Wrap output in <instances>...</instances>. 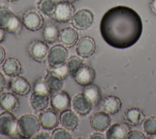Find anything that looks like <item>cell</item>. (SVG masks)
I'll use <instances>...</instances> for the list:
<instances>
[{"label": "cell", "instance_id": "obj_1", "mask_svg": "<svg viewBox=\"0 0 156 139\" xmlns=\"http://www.w3.org/2000/svg\"><path fill=\"white\" fill-rule=\"evenodd\" d=\"M143 30L140 16L130 7L118 6L103 15L100 31L104 40L110 46L124 49L134 45Z\"/></svg>", "mask_w": 156, "mask_h": 139}, {"label": "cell", "instance_id": "obj_2", "mask_svg": "<svg viewBox=\"0 0 156 139\" xmlns=\"http://www.w3.org/2000/svg\"><path fill=\"white\" fill-rule=\"evenodd\" d=\"M23 23L8 7L0 6V28L12 34H19L23 29Z\"/></svg>", "mask_w": 156, "mask_h": 139}, {"label": "cell", "instance_id": "obj_3", "mask_svg": "<svg viewBox=\"0 0 156 139\" xmlns=\"http://www.w3.org/2000/svg\"><path fill=\"white\" fill-rule=\"evenodd\" d=\"M40 126L39 119L32 114L23 115L18 119V132L22 138H32L39 132Z\"/></svg>", "mask_w": 156, "mask_h": 139}, {"label": "cell", "instance_id": "obj_4", "mask_svg": "<svg viewBox=\"0 0 156 139\" xmlns=\"http://www.w3.org/2000/svg\"><path fill=\"white\" fill-rule=\"evenodd\" d=\"M18 120L10 111L0 113V134L13 138H20L17 128Z\"/></svg>", "mask_w": 156, "mask_h": 139}, {"label": "cell", "instance_id": "obj_5", "mask_svg": "<svg viewBox=\"0 0 156 139\" xmlns=\"http://www.w3.org/2000/svg\"><path fill=\"white\" fill-rule=\"evenodd\" d=\"M49 50L46 42L40 40L32 41L27 47V51L30 58L39 63H44L47 61Z\"/></svg>", "mask_w": 156, "mask_h": 139}, {"label": "cell", "instance_id": "obj_6", "mask_svg": "<svg viewBox=\"0 0 156 139\" xmlns=\"http://www.w3.org/2000/svg\"><path fill=\"white\" fill-rule=\"evenodd\" d=\"M68 58L66 48L62 44H57L49 49L47 61L49 67H57L66 63Z\"/></svg>", "mask_w": 156, "mask_h": 139}, {"label": "cell", "instance_id": "obj_7", "mask_svg": "<svg viewBox=\"0 0 156 139\" xmlns=\"http://www.w3.org/2000/svg\"><path fill=\"white\" fill-rule=\"evenodd\" d=\"M94 21V15L91 11L87 9L79 10L74 13L71 23L76 29L83 31L88 29Z\"/></svg>", "mask_w": 156, "mask_h": 139}, {"label": "cell", "instance_id": "obj_8", "mask_svg": "<svg viewBox=\"0 0 156 139\" xmlns=\"http://www.w3.org/2000/svg\"><path fill=\"white\" fill-rule=\"evenodd\" d=\"M22 22L28 30L36 31L42 28L44 19L38 10L34 8H30L24 12Z\"/></svg>", "mask_w": 156, "mask_h": 139}, {"label": "cell", "instance_id": "obj_9", "mask_svg": "<svg viewBox=\"0 0 156 139\" xmlns=\"http://www.w3.org/2000/svg\"><path fill=\"white\" fill-rule=\"evenodd\" d=\"M75 13V8L72 3L68 1H60L57 3L51 18L58 23H66L71 20Z\"/></svg>", "mask_w": 156, "mask_h": 139}, {"label": "cell", "instance_id": "obj_10", "mask_svg": "<svg viewBox=\"0 0 156 139\" xmlns=\"http://www.w3.org/2000/svg\"><path fill=\"white\" fill-rule=\"evenodd\" d=\"M71 77L77 84L85 86L93 82L96 72L93 67L83 63Z\"/></svg>", "mask_w": 156, "mask_h": 139}, {"label": "cell", "instance_id": "obj_11", "mask_svg": "<svg viewBox=\"0 0 156 139\" xmlns=\"http://www.w3.org/2000/svg\"><path fill=\"white\" fill-rule=\"evenodd\" d=\"M41 126L46 130H52L57 126L59 121L58 111L52 108H46L42 110L38 118Z\"/></svg>", "mask_w": 156, "mask_h": 139}, {"label": "cell", "instance_id": "obj_12", "mask_svg": "<svg viewBox=\"0 0 156 139\" xmlns=\"http://www.w3.org/2000/svg\"><path fill=\"white\" fill-rule=\"evenodd\" d=\"M71 97L68 93L60 89L51 94V105L57 111L69 109L71 108Z\"/></svg>", "mask_w": 156, "mask_h": 139}, {"label": "cell", "instance_id": "obj_13", "mask_svg": "<svg viewBox=\"0 0 156 139\" xmlns=\"http://www.w3.org/2000/svg\"><path fill=\"white\" fill-rule=\"evenodd\" d=\"M96 49V43L93 38L84 36L80 38L76 45V53L81 58H87L91 56Z\"/></svg>", "mask_w": 156, "mask_h": 139}, {"label": "cell", "instance_id": "obj_14", "mask_svg": "<svg viewBox=\"0 0 156 139\" xmlns=\"http://www.w3.org/2000/svg\"><path fill=\"white\" fill-rule=\"evenodd\" d=\"M9 87L12 92L18 96H26L31 89V86L28 80L19 75L12 78L9 81Z\"/></svg>", "mask_w": 156, "mask_h": 139}, {"label": "cell", "instance_id": "obj_15", "mask_svg": "<svg viewBox=\"0 0 156 139\" xmlns=\"http://www.w3.org/2000/svg\"><path fill=\"white\" fill-rule=\"evenodd\" d=\"M72 106L77 113L82 116H85L90 112L93 105L83 93H79L74 97Z\"/></svg>", "mask_w": 156, "mask_h": 139}, {"label": "cell", "instance_id": "obj_16", "mask_svg": "<svg viewBox=\"0 0 156 139\" xmlns=\"http://www.w3.org/2000/svg\"><path fill=\"white\" fill-rule=\"evenodd\" d=\"M111 119L107 113L104 111H99L95 113L91 117V127L96 131H104L110 126Z\"/></svg>", "mask_w": 156, "mask_h": 139}, {"label": "cell", "instance_id": "obj_17", "mask_svg": "<svg viewBox=\"0 0 156 139\" xmlns=\"http://www.w3.org/2000/svg\"><path fill=\"white\" fill-rule=\"evenodd\" d=\"M0 107L5 111L13 113L20 107L19 99L13 92H4L0 96Z\"/></svg>", "mask_w": 156, "mask_h": 139}, {"label": "cell", "instance_id": "obj_18", "mask_svg": "<svg viewBox=\"0 0 156 139\" xmlns=\"http://www.w3.org/2000/svg\"><path fill=\"white\" fill-rule=\"evenodd\" d=\"M59 121L61 125L69 131L74 130L79 124L78 117L70 109H67L60 112Z\"/></svg>", "mask_w": 156, "mask_h": 139}, {"label": "cell", "instance_id": "obj_19", "mask_svg": "<svg viewBox=\"0 0 156 139\" xmlns=\"http://www.w3.org/2000/svg\"><path fill=\"white\" fill-rule=\"evenodd\" d=\"M79 38L77 31L71 27L63 28L59 33L58 41L65 47L71 48L77 42Z\"/></svg>", "mask_w": 156, "mask_h": 139}, {"label": "cell", "instance_id": "obj_20", "mask_svg": "<svg viewBox=\"0 0 156 139\" xmlns=\"http://www.w3.org/2000/svg\"><path fill=\"white\" fill-rule=\"evenodd\" d=\"M122 103L116 96L110 95L105 96L101 102V107L103 111L108 115H114L121 109Z\"/></svg>", "mask_w": 156, "mask_h": 139}, {"label": "cell", "instance_id": "obj_21", "mask_svg": "<svg viewBox=\"0 0 156 139\" xmlns=\"http://www.w3.org/2000/svg\"><path fill=\"white\" fill-rule=\"evenodd\" d=\"M49 95L33 91L30 97V103L35 111H41L46 108L49 100Z\"/></svg>", "mask_w": 156, "mask_h": 139}, {"label": "cell", "instance_id": "obj_22", "mask_svg": "<svg viewBox=\"0 0 156 139\" xmlns=\"http://www.w3.org/2000/svg\"><path fill=\"white\" fill-rule=\"evenodd\" d=\"M44 78L51 94L62 89L63 86L64 80L49 69L47 70V73Z\"/></svg>", "mask_w": 156, "mask_h": 139}, {"label": "cell", "instance_id": "obj_23", "mask_svg": "<svg viewBox=\"0 0 156 139\" xmlns=\"http://www.w3.org/2000/svg\"><path fill=\"white\" fill-rule=\"evenodd\" d=\"M2 70L6 75L12 78L19 75L22 70V66L17 59L10 57L5 60L2 65Z\"/></svg>", "mask_w": 156, "mask_h": 139}, {"label": "cell", "instance_id": "obj_24", "mask_svg": "<svg viewBox=\"0 0 156 139\" xmlns=\"http://www.w3.org/2000/svg\"><path fill=\"white\" fill-rule=\"evenodd\" d=\"M129 129L124 124L115 123L111 126L106 132V138L108 139L127 138Z\"/></svg>", "mask_w": 156, "mask_h": 139}, {"label": "cell", "instance_id": "obj_25", "mask_svg": "<svg viewBox=\"0 0 156 139\" xmlns=\"http://www.w3.org/2000/svg\"><path fill=\"white\" fill-rule=\"evenodd\" d=\"M82 93L88 98L93 106H96L101 100V90L97 85L93 83L85 86Z\"/></svg>", "mask_w": 156, "mask_h": 139}, {"label": "cell", "instance_id": "obj_26", "mask_svg": "<svg viewBox=\"0 0 156 139\" xmlns=\"http://www.w3.org/2000/svg\"><path fill=\"white\" fill-rule=\"evenodd\" d=\"M144 118L145 116L143 112L136 107L128 109L124 115L125 121L132 126L140 124L144 119Z\"/></svg>", "mask_w": 156, "mask_h": 139}, {"label": "cell", "instance_id": "obj_27", "mask_svg": "<svg viewBox=\"0 0 156 139\" xmlns=\"http://www.w3.org/2000/svg\"><path fill=\"white\" fill-rule=\"evenodd\" d=\"M60 31L58 27L52 23L47 24L43 31V37L44 42L52 44L58 39Z\"/></svg>", "mask_w": 156, "mask_h": 139}, {"label": "cell", "instance_id": "obj_28", "mask_svg": "<svg viewBox=\"0 0 156 139\" xmlns=\"http://www.w3.org/2000/svg\"><path fill=\"white\" fill-rule=\"evenodd\" d=\"M56 4L54 0H40L37 3V8L44 15L51 17L54 12Z\"/></svg>", "mask_w": 156, "mask_h": 139}, {"label": "cell", "instance_id": "obj_29", "mask_svg": "<svg viewBox=\"0 0 156 139\" xmlns=\"http://www.w3.org/2000/svg\"><path fill=\"white\" fill-rule=\"evenodd\" d=\"M82 64L83 59L79 56L72 55L68 58L66 61V64L69 69V75L72 76Z\"/></svg>", "mask_w": 156, "mask_h": 139}, {"label": "cell", "instance_id": "obj_30", "mask_svg": "<svg viewBox=\"0 0 156 139\" xmlns=\"http://www.w3.org/2000/svg\"><path fill=\"white\" fill-rule=\"evenodd\" d=\"M143 127L147 134L151 135L156 134V117L150 116L146 118L144 121Z\"/></svg>", "mask_w": 156, "mask_h": 139}, {"label": "cell", "instance_id": "obj_31", "mask_svg": "<svg viewBox=\"0 0 156 139\" xmlns=\"http://www.w3.org/2000/svg\"><path fill=\"white\" fill-rule=\"evenodd\" d=\"M33 91L46 94L49 96L51 95V93L50 92V91L48 89V88L46 85L44 78H41V77L39 78L38 79H37L35 81L34 85Z\"/></svg>", "mask_w": 156, "mask_h": 139}, {"label": "cell", "instance_id": "obj_32", "mask_svg": "<svg viewBox=\"0 0 156 139\" xmlns=\"http://www.w3.org/2000/svg\"><path fill=\"white\" fill-rule=\"evenodd\" d=\"M51 135L53 139H71L73 138L69 131L64 127L55 129Z\"/></svg>", "mask_w": 156, "mask_h": 139}, {"label": "cell", "instance_id": "obj_33", "mask_svg": "<svg viewBox=\"0 0 156 139\" xmlns=\"http://www.w3.org/2000/svg\"><path fill=\"white\" fill-rule=\"evenodd\" d=\"M49 69L53 71L57 75L62 78L63 80L66 79L69 75V71L66 64V62L57 67H49Z\"/></svg>", "mask_w": 156, "mask_h": 139}, {"label": "cell", "instance_id": "obj_34", "mask_svg": "<svg viewBox=\"0 0 156 139\" xmlns=\"http://www.w3.org/2000/svg\"><path fill=\"white\" fill-rule=\"evenodd\" d=\"M127 139H145L144 135L140 131L133 130L129 131L127 136Z\"/></svg>", "mask_w": 156, "mask_h": 139}, {"label": "cell", "instance_id": "obj_35", "mask_svg": "<svg viewBox=\"0 0 156 139\" xmlns=\"http://www.w3.org/2000/svg\"><path fill=\"white\" fill-rule=\"evenodd\" d=\"M32 138L35 139H51L52 138V135L48 132L41 131L37 132Z\"/></svg>", "mask_w": 156, "mask_h": 139}, {"label": "cell", "instance_id": "obj_36", "mask_svg": "<svg viewBox=\"0 0 156 139\" xmlns=\"http://www.w3.org/2000/svg\"><path fill=\"white\" fill-rule=\"evenodd\" d=\"M5 80L4 78V75L0 72V92H1L5 86Z\"/></svg>", "mask_w": 156, "mask_h": 139}, {"label": "cell", "instance_id": "obj_37", "mask_svg": "<svg viewBox=\"0 0 156 139\" xmlns=\"http://www.w3.org/2000/svg\"><path fill=\"white\" fill-rule=\"evenodd\" d=\"M90 138H91V139H103V138H104V135L100 132H94L90 135Z\"/></svg>", "mask_w": 156, "mask_h": 139}, {"label": "cell", "instance_id": "obj_38", "mask_svg": "<svg viewBox=\"0 0 156 139\" xmlns=\"http://www.w3.org/2000/svg\"><path fill=\"white\" fill-rule=\"evenodd\" d=\"M149 7L151 12L156 15V0H152L149 3Z\"/></svg>", "mask_w": 156, "mask_h": 139}, {"label": "cell", "instance_id": "obj_39", "mask_svg": "<svg viewBox=\"0 0 156 139\" xmlns=\"http://www.w3.org/2000/svg\"><path fill=\"white\" fill-rule=\"evenodd\" d=\"M5 58V51L4 48L0 45V64L4 61Z\"/></svg>", "mask_w": 156, "mask_h": 139}, {"label": "cell", "instance_id": "obj_40", "mask_svg": "<svg viewBox=\"0 0 156 139\" xmlns=\"http://www.w3.org/2000/svg\"><path fill=\"white\" fill-rule=\"evenodd\" d=\"M5 37V31L0 28V43L4 40Z\"/></svg>", "mask_w": 156, "mask_h": 139}, {"label": "cell", "instance_id": "obj_41", "mask_svg": "<svg viewBox=\"0 0 156 139\" xmlns=\"http://www.w3.org/2000/svg\"><path fill=\"white\" fill-rule=\"evenodd\" d=\"M78 1V0H66V1H68V2H70V3L75 2H76V1Z\"/></svg>", "mask_w": 156, "mask_h": 139}, {"label": "cell", "instance_id": "obj_42", "mask_svg": "<svg viewBox=\"0 0 156 139\" xmlns=\"http://www.w3.org/2000/svg\"><path fill=\"white\" fill-rule=\"evenodd\" d=\"M6 1H8V2H15V1H17L18 0H5Z\"/></svg>", "mask_w": 156, "mask_h": 139}]
</instances>
